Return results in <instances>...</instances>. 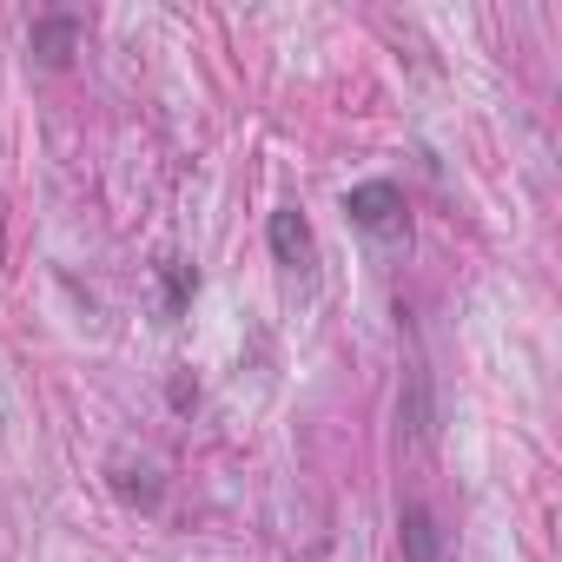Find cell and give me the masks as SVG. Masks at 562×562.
<instances>
[{"mask_svg": "<svg viewBox=\"0 0 562 562\" xmlns=\"http://www.w3.org/2000/svg\"><path fill=\"white\" fill-rule=\"evenodd\" d=\"M265 238H271V258L285 265V271L312 278V265H318V238H312V225H305V212H299V205H278V212H271V225H265Z\"/></svg>", "mask_w": 562, "mask_h": 562, "instance_id": "7a4b0ae2", "label": "cell"}, {"mask_svg": "<svg viewBox=\"0 0 562 562\" xmlns=\"http://www.w3.org/2000/svg\"><path fill=\"white\" fill-rule=\"evenodd\" d=\"M27 47L41 54V67H67L74 47H80V14H41L34 34H27Z\"/></svg>", "mask_w": 562, "mask_h": 562, "instance_id": "277c9868", "label": "cell"}, {"mask_svg": "<svg viewBox=\"0 0 562 562\" xmlns=\"http://www.w3.org/2000/svg\"><path fill=\"white\" fill-rule=\"evenodd\" d=\"M345 218H351L364 238H378V245H404V238H411V205H404V192H397L391 179L351 186V192H345Z\"/></svg>", "mask_w": 562, "mask_h": 562, "instance_id": "6da1fadb", "label": "cell"}, {"mask_svg": "<svg viewBox=\"0 0 562 562\" xmlns=\"http://www.w3.org/2000/svg\"><path fill=\"white\" fill-rule=\"evenodd\" d=\"M192 292H199V271H192L186 258H159V312L179 318V312L192 305Z\"/></svg>", "mask_w": 562, "mask_h": 562, "instance_id": "5b68a950", "label": "cell"}, {"mask_svg": "<svg viewBox=\"0 0 562 562\" xmlns=\"http://www.w3.org/2000/svg\"><path fill=\"white\" fill-rule=\"evenodd\" d=\"M404 424H411L417 437H430V384H424V371H411V391H404Z\"/></svg>", "mask_w": 562, "mask_h": 562, "instance_id": "8992f818", "label": "cell"}, {"mask_svg": "<svg viewBox=\"0 0 562 562\" xmlns=\"http://www.w3.org/2000/svg\"><path fill=\"white\" fill-rule=\"evenodd\" d=\"M397 549H404V562H443V536H437V516L424 503L397 509Z\"/></svg>", "mask_w": 562, "mask_h": 562, "instance_id": "3957f363", "label": "cell"}]
</instances>
